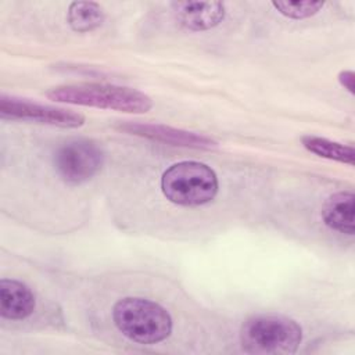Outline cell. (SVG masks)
I'll use <instances>...</instances> for the list:
<instances>
[{
	"mask_svg": "<svg viewBox=\"0 0 355 355\" xmlns=\"http://www.w3.org/2000/svg\"><path fill=\"white\" fill-rule=\"evenodd\" d=\"M46 97L55 103L115 110L129 114H144L153 108V100L143 92L116 85H61L49 89Z\"/></svg>",
	"mask_w": 355,
	"mask_h": 355,
	"instance_id": "6da1fadb",
	"label": "cell"
},
{
	"mask_svg": "<svg viewBox=\"0 0 355 355\" xmlns=\"http://www.w3.org/2000/svg\"><path fill=\"white\" fill-rule=\"evenodd\" d=\"M338 82L351 94L355 93V73L352 71H341L338 73Z\"/></svg>",
	"mask_w": 355,
	"mask_h": 355,
	"instance_id": "5bb4252c",
	"label": "cell"
},
{
	"mask_svg": "<svg viewBox=\"0 0 355 355\" xmlns=\"http://www.w3.org/2000/svg\"><path fill=\"white\" fill-rule=\"evenodd\" d=\"M352 191H338L331 194L322 207V219L330 229L352 236L355 232Z\"/></svg>",
	"mask_w": 355,
	"mask_h": 355,
	"instance_id": "30bf717a",
	"label": "cell"
},
{
	"mask_svg": "<svg viewBox=\"0 0 355 355\" xmlns=\"http://www.w3.org/2000/svg\"><path fill=\"white\" fill-rule=\"evenodd\" d=\"M176 19L190 31H208L219 25L226 14L222 1H175Z\"/></svg>",
	"mask_w": 355,
	"mask_h": 355,
	"instance_id": "ba28073f",
	"label": "cell"
},
{
	"mask_svg": "<svg viewBox=\"0 0 355 355\" xmlns=\"http://www.w3.org/2000/svg\"><path fill=\"white\" fill-rule=\"evenodd\" d=\"M301 340V326L283 315H255L248 318L240 329V343L248 354H294Z\"/></svg>",
	"mask_w": 355,
	"mask_h": 355,
	"instance_id": "3957f363",
	"label": "cell"
},
{
	"mask_svg": "<svg viewBox=\"0 0 355 355\" xmlns=\"http://www.w3.org/2000/svg\"><path fill=\"white\" fill-rule=\"evenodd\" d=\"M272 6L277 12L284 15L290 19H304L309 18L315 14H318L323 6L324 1H311V0H301V1H272Z\"/></svg>",
	"mask_w": 355,
	"mask_h": 355,
	"instance_id": "4fadbf2b",
	"label": "cell"
},
{
	"mask_svg": "<svg viewBox=\"0 0 355 355\" xmlns=\"http://www.w3.org/2000/svg\"><path fill=\"white\" fill-rule=\"evenodd\" d=\"M115 327L130 341L158 344L172 333V316L158 302L141 297H125L112 308Z\"/></svg>",
	"mask_w": 355,
	"mask_h": 355,
	"instance_id": "7a4b0ae2",
	"label": "cell"
},
{
	"mask_svg": "<svg viewBox=\"0 0 355 355\" xmlns=\"http://www.w3.org/2000/svg\"><path fill=\"white\" fill-rule=\"evenodd\" d=\"M36 300L32 290L19 280L1 279L0 315L8 320H22L33 313Z\"/></svg>",
	"mask_w": 355,
	"mask_h": 355,
	"instance_id": "9c48e42d",
	"label": "cell"
},
{
	"mask_svg": "<svg viewBox=\"0 0 355 355\" xmlns=\"http://www.w3.org/2000/svg\"><path fill=\"white\" fill-rule=\"evenodd\" d=\"M118 129L144 137L153 141H159L164 144L196 148V150H214L218 147V141L209 136L200 135L196 132H187L159 123H141V122H123L119 123Z\"/></svg>",
	"mask_w": 355,
	"mask_h": 355,
	"instance_id": "52a82bcc",
	"label": "cell"
},
{
	"mask_svg": "<svg viewBox=\"0 0 355 355\" xmlns=\"http://www.w3.org/2000/svg\"><path fill=\"white\" fill-rule=\"evenodd\" d=\"M0 115L3 119L31 121L68 129L80 128L85 123V116L80 112L6 94L0 96Z\"/></svg>",
	"mask_w": 355,
	"mask_h": 355,
	"instance_id": "8992f818",
	"label": "cell"
},
{
	"mask_svg": "<svg viewBox=\"0 0 355 355\" xmlns=\"http://www.w3.org/2000/svg\"><path fill=\"white\" fill-rule=\"evenodd\" d=\"M214 169L198 161H180L171 165L161 178L162 194L182 207H198L212 201L218 193Z\"/></svg>",
	"mask_w": 355,
	"mask_h": 355,
	"instance_id": "277c9868",
	"label": "cell"
},
{
	"mask_svg": "<svg viewBox=\"0 0 355 355\" xmlns=\"http://www.w3.org/2000/svg\"><path fill=\"white\" fill-rule=\"evenodd\" d=\"M101 147L87 139H75L64 143L54 154V168L58 176L71 184L90 180L103 166Z\"/></svg>",
	"mask_w": 355,
	"mask_h": 355,
	"instance_id": "5b68a950",
	"label": "cell"
},
{
	"mask_svg": "<svg viewBox=\"0 0 355 355\" xmlns=\"http://www.w3.org/2000/svg\"><path fill=\"white\" fill-rule=\"evenodd\" d=\"M301 143L308 151L319 157L337 161L341 164H347L349 166H354L355 164V151L352 146L341 144L338 141H333L324 137L311 136V135L302 136Z\"/></svg>",
	"mask_w": 355,
	"mask_h": 355,
	"instance_id": "7c38bea8",
	"label": "cell"
},
{
	"mask_svg": "<svg viewBox=\"0 0 355 355\" xmlns=\"http://www.w3.org/2000/svg\"><path fill=\"white\" fill-rule=\"evenodd\" d=\"M105 12L98 3L73 1L69 4L67 21L75 32H90L103 25Z\"/></svg>",
	"mask_w": 355,
	"mask_h": 355,
	"instance_id": "8fae6325",
	"label": "cell"
}]
</instances>
